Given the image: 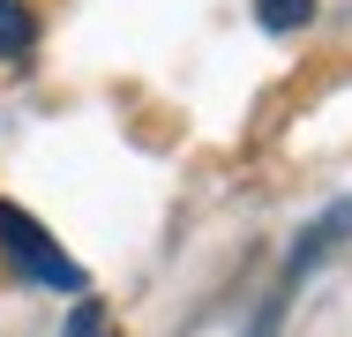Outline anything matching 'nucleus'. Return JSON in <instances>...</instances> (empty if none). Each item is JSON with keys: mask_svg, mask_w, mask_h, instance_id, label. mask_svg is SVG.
<instances>
[{"mask_svg": "<svg viewBox=\"0 0 352 337\" xmlns=\"http://www.w3.org/2000/svg\"><path fill=\"white\" fill-rule=\"evenodd\" d=\"M0 255H8V270L15 277H30V285H45V292H68V300H82L90 292V277H82V263H75L68 248L23 210V202H0Z\"/></svg>", "mask_w": 352, "mask_h": 337, "instance_id": "1", "label": "nucleus"}, {"mask_svg": "<svg viewBox=\"0 0 352 337\" xmlns=\"http://www.w3.org/2000/svg\"><path fill=\"white\" fill-rule=\"evenodd\" d=\"M30 45H38V15L23 0H0V61H23Z\"/></svg>", "mask_w": 352, "mask_h": 337, "instance_id": "2", "label": "nucleus"}, {"mask_svg": "<svg viewBox=\"0 0 352 337\" xmlns=\"http://www.w3.org/2000/svg\"><path fill=\"white\" fill-rule=\"evenodd\" d=\"M60 337H120V330H113V323H105V307L82 292V300L68 307V330H60Z\"/></svg>", "mask_w": 352, "mask_h": 337, "instance_id": "3", "label": "nucleus"}, {"mask_svg": "<svg viewBox=\"0 0 352 337\" xmlns=\"http://www.w3.org/2000/svg\"><path fill=\"white\" fill-rule=\"evenodd\" d=\"M255 15H263V30H300L315 15V0H255Z\"/></svg>", "mask_w": 352, "mask_h": 337, "instance_id": "4", "label": "nucleus"}, {"mask_svg": "<svg viewBox=\"0 0 352 337\" xmlns=\"http://www.w3.org/2000/svg\"><path fill=\"white\" fill-rule=\"evenodd\" d=\"M278 323H285V292H270V300H263V315H255V330H248V337H278Z\"/></svg>", "mask_w": 352, "mask_h": 337, "instance_id": "5", "label": "nucleus"}]
</instances>
